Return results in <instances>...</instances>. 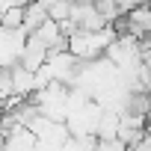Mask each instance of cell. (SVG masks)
Masks as SVG:
<instances>
[{
  "mask_svg": "<svg viewBox=\"0 0 151 151\" xmlns=\"http://www.w3.org/2000/svg\"><path fill=\"white\" fill-rule=\"evenodd\" d=\"M95 151H127V145H124L119 136H110V139H98Z\"/></svg>",
  "mask_w": 151,
  "mask_h": 151,
  "instance_id": "cell-1",
  "label": "cell"
}]
</instances>
